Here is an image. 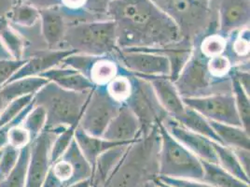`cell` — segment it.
<instances>
[{"instance_id":"45","label":"cell","mask_w":250,"mask_h":187,"mask_svg":"<svg viewBox=\"0 0 250 187\" xmlns=\"http://www.w3.org/2000/svg\"><path fill=\"white\" fill-rule=\"evenodd\" d=\"M0 156H1V151H0Z\"/></svg>"},{"instance_id":"31","label":"cell","mask_w":250,"mask_h":187,"mask_svg":"<svg viewBox=\"0 0 250 187\" xmlns=\"http://www.w3.org/2000/svg\"><path fill=\"white\" fill-rule=\"evenodd\" d=\"M40 18L39 9L29 4H19L10 11L7 19L23 27H32Z\"/></svg>"},{"instance_id":"8","label":"cell","mask_w":250,"mask_h":187,"mask_svg":"<svg viewBox=\"0 0 250 187\" xmlns=\"http://www.w3.org/2000/svg\"><path fill=\"white\" fill-rule=\"evenodd\" d=\"M123 105L109 95L105 86H95L90 94L78 126L89 135L102 137Z\"/></svg>"},{"instance_id":"14","label":"cell","mask_w":250,"mask_h":187,"mask_svg":"<svg viewBox=\"0 0 250 187\" xmlns=\"http://www.w3.org/2000/svg\"><path fill=\"white\" fill-rule=\"evenodd\" d=\"M140 137L141 125L134 113L125 104L107 125L102 136L107 140L123 143H132Z\"/></svg>"},{"instance_id":"39","label":"cell","mask_w":250,"mask_h":187,"mask_svg":"<svg viewBox=\"0 0 250 187\" xmlns=\"http://www.w3.org/2000/svg\"><path fill=\"white\" fill-rule=\"evenodd\" d=\"M234 152V154L237 156L239 160L240 164L245 169V171L250 175V151L246 149H240V148H231Z\"/></svg>"},{"instance_id":"13","label":"cell","mask_w":250,"mask_h":187,"mask_svg":"<svg viewBox=\"0 0 250 187\" xmlns=\"http://www.w3.org/2000/svg\"><path fill=\"white\" fill-rule=\"evenodd\" d=\"M163 125L171 135L201 160L218 164V158L212 140L188 130L171 117H168Z\"/></svg>"},{"instance_id":"21","label":"cell","mask_w":250,"mask_h":187,"mask_svg":"<svg viewBox=\"0 0 250 187\" xmlns=\"http://www.w3.org/2000/svg\"><path fill=\"white\" fill-rule=\"evenodd\" d=\"M123 70L113 54L95 56L86 77L95 86H106Z\"/></svg>"},{"instance_id":"30","label":"cell","mask_w":250,"mask_h":187,"mask_svg":"<svg viewBox=\"0 0 250 187\" xmlns=\"http://www.w3.org/2000/svg\"><path fill=\"white\" fill-rule=\"evenodd\" d=\"M132 74L125 69L118 76L106 84L105 89L109 95L121 104H125L132 92Z\"/></svg>"},{"instance_id":"42","label":"cell","mask_w":250,"mask_h":187,"mask_svg":"<svg viewBox=\"0 0 250 187\" xmlns=\"http://www.w3.org/2000/svg\"><path fill=\"white\" fill-rule=\"evenodd\" d=\"M155 179V181H156L157 184L160 186L161 187H173V186H170V185H167L166 183H163L162 181H160L157 176L154 178Z\"/></svg>"},{"instance_id":"20","label":"cell","mask_w":250,"mask_h":187,"mask_svg":"<svg viewBox=\"0 0 250 187\" xmlns=\"http://www.w3.org/2000/svg\"><path fill=\"white\" fill-rule=\"evenodd\" d=\"M74 140H76L81 152L83 153L88 163L92 166V169L94 167V163L97 157L101 154H103L106 150L113 148L115 146L130 144V143L110 141L102 137L89 135L88 133L84 132L83 130L79 126H77L75 130Z\"/></svg>"},{"instance_id":"40","label":"cell","mask_w":250,"mask_h":187,"mask_svg":"<svg viewBox=\"0 0 250 187\" xmlns=\"http://www.w3.org/2000/svg\"><path fill=\"white\" fill-rule=\"evenodd\" d=\"M86 0H60L62 9L66 11H76L83 10Z\"/></svg>"},{"instance_id":"32","label":"cell","mask_w":250,"mask_h":187,"mask_svg":"<svg viewBox=\"0 0 250 187\" xmlns=\"http://www.w3.org/2000/svg\"><path fill=\"white\" fill-rule=\"evenodd\" d=\"M47 115L44 108L39 105H34L33 109L25 116L21 125L29 132L31 136L32 142L34 140L42 133L45 129Z\"/></svg>"},{"instance_id":"33","label":"cell","mask_w":250,"mask_h":187,"mask_svg":"<svg viewBox=\"0 0 250 187\" xmlns=\"http://www.w3.org/2000/svg\"><path fill=\"white\" fill-rule=\"evenodd\" d=\"M77 126H70L56 134L50 151V162L54 163L66 152L74 139Z\"/></svg>"},{"instance_id":"2","label":"cell","mask_w":250,"mask_h":187,"mask_svg":"<svg viewBox=\"0 0 250 187\" xmlns=\"http://www.w3.org/2000/svg\"><path fill=\"white\" fill-rule=\"evenodd\" d=\"M91 92L69 91L51 82L45 84L33 98L34 104L46 112L44 130L58 134L67 127L78 126Z\"/></svg>"},{"instance_id":"17","label":"cell","mask_w":250,"mask_h":187,"mask_svg":"<svg viewBox=\"0 0 250 187\" xmlns=\"http://www.w3.org/2000/svg\"><path fill=\"white\" fill-rule=\"evenodd\" d=\"M140 78V77H139ZM151 83L157 98L167 115L176 120L186 110L182 96L179 94L174 82L169 76L142 78Z\"/></svg>"},{"instance_id":"19","label":"cell","mask_w":250,"mask_h":187,"mask_svg":"<svg viewBox=\"0 0 250 187\" xmlns=\"http://www.w3.org/2000/svg\"><path fill=\"white\" fill-rule=\"evenodd\" d=\"M129 144L115 146L97 157L92 174V187H104L125 156Z\"/></svg>"},{"instance_id":"46","label":"cell","mask_w":250,"mask_h":187,"mask_svg":"<svg viewBox=\"0 0 250 187\" xmlns=\"http://www.w3.org/2000/svg\"></svg>"},{"instance_id":"1","label":"cell","mask_w":250,"mask_h":187,"mask_svg":"<svg viewBox=\"0 0 250 187\" xmlns=\"http://www.w3.org/2000/svg\"><path fill=\"white\" fill-rule=\"evenodd\" d=\"M106 17L116 24L120 50L163 47L181 39L175 22L152 0H114Z\"/></svg>"},{"instance_id":"26","label":"cell","mask_w":250,"mask_h":187,"mask_svg":"<svg viewBox=\"0 0 250 187\" xmlns=\"http://www.w3.org/2000/svg\"><path fill=\"white\" fill-rule=\"evenodd\" d=\"M213 146L218 158V164L229 173L246 184L250 185V175L245 171L242 165L240 164L239 160L233 150L228 146L223 145L219 142L213 140Z\"/></svg>"},{"instance_id":"38","label":"cell","mask_w":250,"mask_h":187,"mask_svg":"<svg viewBox=\"0 0 250 187\" xmlns=\"http://www.w3.org/2000/svg\"><path fill=\"white\" fill-rule=\"evenodd\" d=\"M157 178L166 183L167 185L177 187H215L209 184H207L203 181L199 180H187V179H175L169 177L157 176Z\"/></svg>"},{"instance_id":"12","label":"cell","mask_w":250,"mask_h":187,"mask_svg":"<svg viewBox=\"0 0 250 187\" xmlns=\"http://www.w3.org/2000/svg\"><path fill=\"white\" fill-rule=\"evenodd\" d=\"M250 0H221L218 12L219 35L228 38L250 27Z\"/></svg>"},{"instance_id":"5","label":"cell","mask_w":250,"mask_h":187,"mask_svg":"<svg viewBox=\"0 0 250 187\" xmlns=\"http://www.w3.org/2000/svg\"><path fill=\"white\" fill-rule=\"evenodd\" d=\"M174 83L182 98L231 93V88L214 80L207 66V57L195 46Z\"/></svg>"},{"instance_id":"15","label":"cell","mask_w":250,"mask_h":187,"mask_svg":"<svg viewBox=\"0 0 250 187\" xmlns=\"http://www.w3.org/2000/svg\"><path fill=\"white\" fill-rule=\"evenodd\" d=\"M72 53H75V52L64 49H47V51L37 52L30 58L26 59L25 63L17 70V72L11 77L9 82L21 78L40 76L42 73L61 65L62 60Z\"/></svg>"},{"instance_id":"16","label":"cell","mask_w":250,"mask_h":187,"mask_svg":"<svg viewBox=\"0 0 250 187\" xmlns=\"http://www.w3.org/2000/svg\"><path fill=\"white\" fill-rule=\"evenodd\" d=\"M40 20L42 22V37L48 49H62L64 34L68 25L62 9L58 6L44 8L40 10Z\"/></svg>"},{"instance_id":"34","label":"cell","mask_w":250,"mask_h":187,"mask_svg":"<svg viewBox=\"0 0 250 187\" xmlns=\"http://www.w3.org/2000/svg\"><path fill=\"white\" fill-rule=\"evenodd\" d=\"M35 94L16 98L7 103L0 113V128L12 121L33 100Z\"/></svg>"},{"instance_id":"29","label":"cell","mask_w":250,"mask_h":187,"mask_svg":"<svg viewBox=\"0 0 250 187\" xmlns=\"http://www.w3.org/2000/svg\"><path fill=\"white\" fill-rule=\"evenodd\" d=\"M231 93L234 97L236 110L239 115L242 127L250 133V94L241 86L237 80L232 77Z\"/></svg>"},{"instance_id":"25","label":"cell","mask_w":250,"mask_h":187,"mask_svg":"<svg viewBox=\"0 0 250 187\" xmlns=\"http://www.w3.org/2000/svg\"><path fill=\"white\" fill-rule=\"evenodd\" d=\"M175 121H177L179 125L184 126L192 132H195L200 135L207 137L214 141L219 142V138L213 130L208 120L189 107L186 106V110L184 111V113Z\"/></svg>"},{"instance_id":"37","label":"cell","mask_w":250,"mask_h":187,"mask_svg":"<svg viewBox=\"0 0 250 187\" xmlns=\"http://www.w3.org/2000/svg\"><path fill=\"white\" fill-rule=\"evenodd\" d=\"M114 0H86L83 10L95 20L107 19L106 11L110 3Z\"/></svg>"},{"instance_id":"18","label":"cell","mask_w":250,"mask_h":187,"mask_svg":"<svg viewBox=\"0 0 250 187\" xmlns=\"http://www.w3.org/2000/svg\"><path fill=\"white\" fill-rule=\"evenodd\" d=\"M40 76L69 91L89 92L95 87L94 83L83 73L69 67H56Z\"/></svg>"},{"instance_id":"10","label":"cell","mask_w":250,"mask_h":187,"mask_svg":"<svg viewBox=\"0 0 250 187\" xmlns=\"http://www.w3.org/2000/svg\"><path fill=\"white\" fill-rule=\"evenodd\" d=\"M183 102L209 121L242 126L232 93L186 97Z\"/></svg>"},{"instance_id":"3","label":"cell","mask_w":250,"mask_h":187,"mask_svg":"<svg viewBox=\"0 0 250 187\" xmlns=\"http://www.w3.org/2000/svg\"><path fill=\"white\" fill-rule=\"evenodd\" d=\"M62 49L93 56L113 54L118 49L114 21L103 19L68 24Z\"/></svg>"},{"instance_id":"44","label":"cell","mask_w":250,"mask_h":187,"mask_svg":"<svg viewBox=\"0 0 250 187\" xmlns=\"http://www.w3.org/2000/svg\"><path fill=\"white\" fill-rule=\"evenodd\" d=\"M12 1H13V2H16V1H17V0H12Z\"/></svg>"},{"instance_id":"6","label":"cell","mask_w":250,"mask_h":187,"mask_svg":"<svg viewBox=\"0 0 250 187\" xmlns=\"http://www.w3.org/2000/svg\"><path fill=\"white\" fill-rule=\"evenodd\" d=\"M132 92L125 101L141 125V136L147 135L162 125L168 117L160 104L151 83L132 74Z\"/></svg>"},{"instance_id":"27","label":"cell","mask_w":250,"mask_h":187,"mask_svg":"<svg viewBox=\"0 0 250 187\" xmlns=\"http://www.w3.org/2000/svg\"><path fill=\"white\" fill-rule=\"evenodd\" d=\"M0 42L14 60H22L24 42L17 32L14 31L6 17H0Z\"/></svg>"},{"instance_id":"35","label":"cell","mask_w":250,"mask_h":187,"mask_svg":"<svg viewBox=\"0 0 250 187\" xmlns=\"http://www.w3.org/2000/svg\"><path fill=\"white\" fill-rule=\"evenodd\" d=\"M20 151L10 145H6L1 150L0 179L7 176L13 169L20 156Z\"/></svg>"},{"instance_id":"41","label":"cell","mask_w":250,"mask_h":187,"mask_svg":"<svg viewBox=\"0 0 250 187\" xmlns=\"http://www.w3.org/2000/svg\"><path fill=\"white\" fill-rule=\"evenodd\" d=\"M161 187L158 184L156 183V181H155V179L153 178V179H150V180H147L146 183L143 185V187Z\"/></svg>"},{"instance_id":"22","label":"cell","mask_w":250,"mask_h":187,"mask_svg":"<svg viewBox=\"0 0 250 187\" xmlns=\"http://www.w3.org/2000/svg\"><path fill=\"white\" fill-rule=\"evenodd\" d=\"M48 83V80L41 76L21 78L3 85L0 88V96L6 103H9L21 96L35 94Z\"/></svg>"},{"instance_id":"7","label":"cell","mask_w":250,"mask_h":187,"mask_svg":"<svg viewBox=\"0 0 250 187\" xmlns=\"http://www.w3.org/2000/svg\"><path fill=\"white\" fill-rule=\"evenodd\" d=\"M93 169L74 140L66 152L51 164L42 187H69L92 178Z\"/></svg>"},{"instance_id":"11","label":"cell","mask_w":250,"mask_h":187,"mask_svg":"<svg viewBox=\"0 0 250 187\" xmlns=\"http://www.w3.org/2000/svg\"><path fill=\"white\" fill-rule=\"evenodd\" d=\"M56 134L43 131L30 145V158L24 187H42L51 166L50 151Z\"/></svg>"},{"instance_id":"23","label":"cell","mask_w":250,"mask_h":187,"mask_svg":"<svg viewBox=\"0 0 250 187\" xmlns=\"http://www.w3.org/2000/svg\"><path fill=\"white\" fill-rule=\"evenodd\" d=\"M209 121V120H208ZM213 130L219 138V142L229 148L250 150V136L242 126L222 124L209 121Z\"/></svg>"},{"instance_id":"28","label":"cell","mask_w":250,"mask_h":187,"mask_svg":"<svg viewBox=\"0 0 250 187\" xmlns=\"http://www.w3.org/2000/svg\"><path fill=\"white\" fill-rule=\"evenodd\" d=\"M30 145L21 149L20 156L13 169L7 176L0 179V187H24L30 158Z\"/></svg>"},{"instance_id":"4","label":"cell","mask_w":250,"mask_h":187,"mask_svg":"<svg viewBox=\"0 0 250 187\" xmlns=\"http://www.w3.org/2000/svg\"><path fill=\"white\" fill-rule=\"evenodd\" d=\"M159 133L157 176L200 181L204 174L202 160L171 135L163 124L159 125Z\"/></svg>"},{"instance_id":"9","label":"cell","mask_w":250,"mask_h":187,"mask_svg":"<svg viewBox=\"0 0 250 187\" xmlns=\"http://www.w3.org/2000/svg\"><path fill=\"white\" fill-rule=\"evenodd\" d=\"M113 55L121 67L136 77H170V62L167 56L161 52L147 48L117 49Z\"/></svg>"},{"instance_id":"36","label":"cell","mask_w":250,"mask_h":187,"mask_svg":"<svg viewBox=\"0 0 250 187\" xmlns=\"http://www.w3.org/2000/svg\"><path fill=\"white\" fill-rule=\"evenodd\" d=\"M26 59H0V88L11 80V77L17 72V70L25 63Z\"/></svg>"},{"instance_id":"43","label":"cell","mask_w":250,"mask_h":187,"mask_svg":"<svg viewBox=\"0 0 250 187\" xmlns=\"http://www.w3.org/2000/svg\"><path fill=\"white\" fill-rule=\"evenodd\" d=\"M6 104H7V103H6V102L2 99V97L0 96V113L2 112V110L4 109V107L6 106Z\"/></svg>"},{"instance_id":"24","label":"cell","mask_w":250,"mask_h":187,"mask_svg":"<svg viewBox=\"0 0 250 187\" xmlns=\"http://www.w3.org/2000/svg\"><path fill=\"white\" fill-rule=\"evenodd\" d=\"M204 174L200 181L215 187H250L249 184L231 175L219 164L202 160Z\"/></svg>"}]
</instances>
